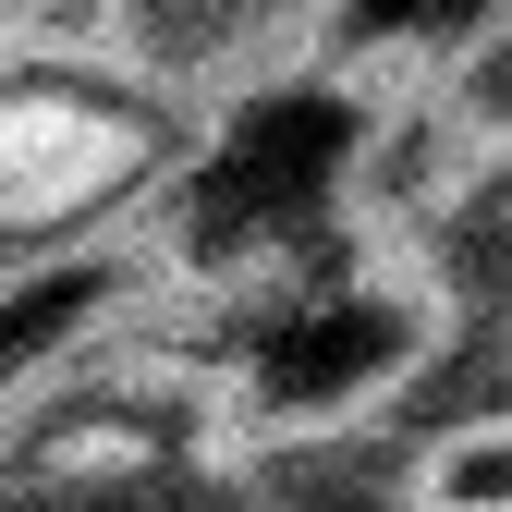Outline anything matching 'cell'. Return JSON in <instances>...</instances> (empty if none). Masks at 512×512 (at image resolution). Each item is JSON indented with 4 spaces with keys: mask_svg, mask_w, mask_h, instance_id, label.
<instances>
[{
    "mask_svg": "<svg viewBox=\"0 0 512 512\" xmlns=\"http://www.w3.org/2000/svg\"><path fill=\"white\" fill-rule=\"evenodd\" d=\"M342 25V0H110V61L135 86H159L171 110H244V98H269L293 86L317 49H330Z\"/></svg>",
    "mask_w": 512,
    "mask_h": 512,
    "instance_id": "cell-1",
    "label": "cell"
},
{
    "mask_svg": "<svg viewBox=\"0 0 512 512\" xmlns=\"http://www.w3.org/2000/svg\"><path fill=\"white\" fill-rule=\"evenodd\" d=\"M403 512H512V391L403 415Z\"/></svg>",
    "mask_w": 512,
    "mask_h": 512,
    "instance_id": "cell-2",
    "label": "cell"
}]
</instances>
